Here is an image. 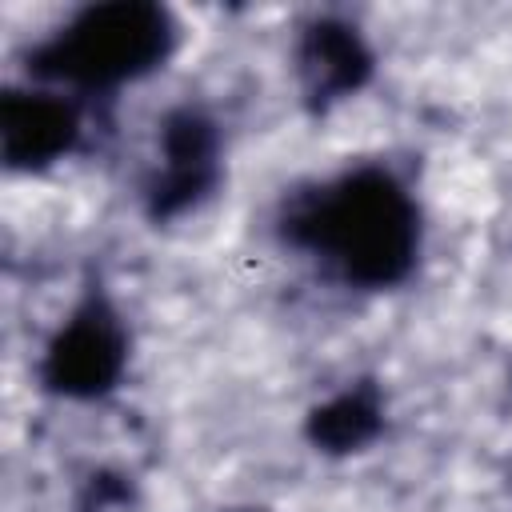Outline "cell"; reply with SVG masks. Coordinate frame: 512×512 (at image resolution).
<instances>
[{"mask_svg":"<svg viewBox=\"0 0 512 512\" xmlns=\"http://www.w3.org/2000/svg\"><path fill=\"white\" fill-rule=\"evenodd\" d=\"M160 172L148 184V216L172 220L216 184V124L196 108H176L160 124Z\"/></svg>","mask_w":512,"mask_h":512,"instance_id":"obj_4","label":"cell"},{"mask_svg":"<svg viewBox=\"0 0 512 512\" xmlns=\"http://www.w3.org/2000/svg\"><path fill=\"white\" fill-rule=\"evenodd\" d=\"M228 512H260V508H228Z\"/></svg>","mask_w":512,"mask_h":512,"instance_id":"obj_9","label":"cell"},{"mask_svg":"<svg viewBox=\"0 0 512 512\" xmlns=\"http://www.w3.org/2000/svg\"><path fill=\"white\" fill-rule=\"evenodd\" d=\"M296 72H300V88H304L308 104L328 108V104L352 96L356 88H364V80L372 76V52L356 28H348L340 20H316L300 36Z\"/></svg>","mask_w":512,"mask_h":512,"instance_id":"obj_6","label":"cell"},{"mask_svg":"<svg viewBox=\"0 0 512 512\" xmlns=\"http://www.w3.org/2000/svg\"><path fill=\"white\" fill-rule=\"evenodd\" d=\"M80 136L76 108L56 92L8 88L0 100V152L8 168H44L72 152Z\"/></svg>","mask_w":512,"mask_h":512,"instance_id":"obj_5","label":"cell"},{"mask_svg":"<svg viewBox=\"0 0 512 512\" xmlns=\"http://www.w3.org/2000/svg\"><path fill=\"white\" fill-rule=\"evenodd\" d=\"M384 428V404H380V392L376 384H356V388H344L340 396L316 404L308 412V440L320 448V452H360L364 444H372Z\"/></svg>","mask_w":512,"mask_h":512,"instance_id":"obj_7","label":"cell"},{"mask_svg":"<svg viewBox=\"0 0 512 512\" xmlns=\"http://www.w3.org/2000/svg\"><path fill=\"white\" fill-rule=\"evenodd\" d=\"M284 236L320 252L348 284H400L420 248L416 204L384 168H356L332 184L292 196L284 208Z\"/></svg>","mask_w":512,"mask_h":512,"instance_id":"obj_1","label":"cell"},{"mask_svg":"<svg viewBox=\"0 0 512 512\" xmlns=\"http://www.w3.org/2000/svg\"><path fill=\"white\" fill-rule=\"evenodd\" d=\"M124 360H128V340L120 316L100 292H88L84 304L52 336L40 364V380L56 396L96 400L116 388Z\"/></svg>","mask_w":512,"mask_h":512,"instance_id":"obj_3","label":"cell"},{"mask_svg":"<svg viewBox=\"0 0 512 512\" xmlns=\"http://www.w3.org/2000/svg\"><path fill=\"white\" fill-rule=\"evenodd\" d=\"M172 44L176 28L160 4L112 0L72 16L48 44L28 56V64L48 80H68L76 88H112L160 68Z\"/></svg>","mask_w":512,"mask_h":512,"instance_id":"obj_2","label":"cell"},{"mask_svg":"<svg viewBox=\"0 0 512 512\" xmlns=\"http://www.w3.org/2000/svg\"><path fill=\"white\" fill-rule=\"evenodd\" d=\"M132 508V484L112 472H96L84 484L80 512H128Z\"/></svg>","mask_w":512,"mask_h":512,"instance_id":"obj_8","label":"cell"}]
</instances>
